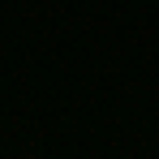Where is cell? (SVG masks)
Masks as SVG:
<instances>
[]
</instances>
